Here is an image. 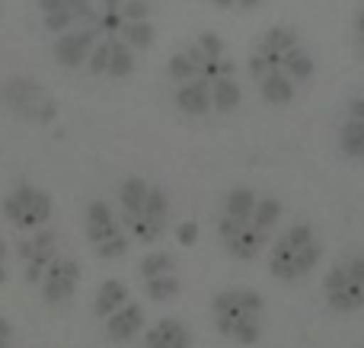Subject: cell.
Masks as SVG:
<instances>
[{"label":"cell","instance_id":"681fc988","mask_svg":"<svg viewBox=\"0 0 364 348\" xmlns=\"http://www.w3.org/2000/svg\"><path fill=\"white\" fill-rule=\"evenodd\" d=\"M361 348H364V345H361Z\"/></svg>","mask_w":364,"mask_h":348},{"label":"cell","instance_id":"83f0119b","mask_svg":"<svg viewBox=\"0 0 364 348\" xmlns=\"http://www.w3.org/2000/svg\"><path fill=\"white\" fill-rule=\"evenodd\" d=\"M109 61H112V38H100V42L93 45V51H90L87 70L90 74H106Z\"/></svg>","mask_w":364,"mask_h":348},{"label":"cell","instance_id":"1f68e13d","mask_svg":"<svg viewBox=\"0 0 364 348\" xmlns=\"http://www.w3.org/2000/svg\"><path fill=\"white\" fill-rule=\"evenodd\" d=\"M128 234L125 236H119V240H109V243H102V246H96V256L100 259H106V262H112V259H122V256L128 253Z\"/></svg>","mask_w":364,"mask_h":348},{"label":"cell","instance_id":"ac0fdd59","mask_svg":"<svg viewBox=\"0 0 364 348\" xmlns=\"http://www.w3.org/2000/svg\"><path fill=\"white\" fill-rule=\"evenodd\" d=\"M256 202L259 198L252 195L250 189H230L224 198V217H233V221H252V211H256Z\"/></svg>","mask_w":364,"mask_h":348},{"label":"cell","instance_id":"5b68a950","mask_svg":"<svg viewBox=\"0 0 364 348\" xmlns=\"http://www.w3.org/2000/svg\"><path fill=\"white\" fill-rule=\"evenodd\" d=\"M100 29L96 26H83L80 32H64L61 38L55 42V58L58 64H64V67H87L90 61V51H93V45L100 42Z\"/></svg>","mask_w":364,"mask_h":348},{"label":"cell","instance_id":"d4e9b609","mask_svg":"<svg viewBox=\"0 0 364 348\" xmlns=\"http://www.w3.org/2000/svg\"><path fill=\"white\" fill-rule=\"evenodd\" d=\"M134 70V55L122 38H112V61H109V77H128Z\"/></svg>","mask_w":364,"mask_h":348},{"label":"cell","instance_id":"b9f144b4","mask_svg":"<svg viewBox=\"0 0 364 348\" xmlns=\"http://www.w3.org/2000/svg\"><path fill=\"white\" fill-rule=\"evenodd\" d=\"M233 74H237L233 61H230V58H220V61H218V77H233Z\"/></svg>","mask_w":364,"mask_h":348},{"label":"cell","instance_id":"30bf717a","mask_svg":"<svg viewBox=\"0 0 364 348\" xmlns=\"http://www.w3.org/2000/svg\"><path fill=\"white\" fill-rule=\"evenodd\" d=\"M45 89H42V83H36L32 77H10V80L0 87V99H4V106H10L13 112H23V109H29L32 102H38V99H45Z\"/></svg>","mask_w":364,"mask_h":348},{"label":"cell","instance_id":"484cf974","mask_svg":"<svg viewBox=\"0 0 364 348\" xmlns=\"http://www.w3.org/2000/svg\"><path fill=\"white\" fill-rule=\"evenodd\" d=\"M342 141V151L348 153V157H364V121H346V128H342L339 134Z\"/></svg>","mask_w":364,"mask_h":348},{"label":"cell","instance_id":"5bb4252c","mask_svg":"<svg viewBox=\"0 0 364 348\" xmlns=\"http://www.w3.org/2000/svg\"><path fill=\"white\" fill-rule=\"evenodd\" d=\"M147 192H151V185H147L141 176H128L125 183H122V189H119L122 221L141 217V211H144V202H147Z\"/></svg>","mask_w":364,"mask_h":348},{"label":"cell","instance_id":"7a4b0ae2","mask_svg":"<svg viewBox=\"0 0 364 348\" xmlns=\"http://www.w3.org/2000/svg\"><path fill=\"white\" fill-rule=\"evenodd\" d=\"M320 259H323L320 240H314L304 249H294L284 243V236H278L269 253V272H272V278H278V281H297L314 272V268L320 266Z\"/></svg>","mask_w":364,"mask_h":348},{"label":"cell","instance_id":"9a60e30c","mask_svg":"<svg viewBox=\"0 0 364 348\" xmlns=\"http://www.w3.org/2000/svg\"><path fill=\"white\" fill-rule=\"evenodd\" d=\"M166 217H170V198L160 185H151L147 192V202H144V211H141V221H147L160 236L166 234Z\"/></svg>","mask_w":364,"mask_h":348},{"label":"cell","instance_id":"ab89813d","mask_svg":"<svg viewBox=\"0 0 364 348\" xmlns=\"http://www.w3.org/2000/svg\"><path fill=\"white\" fill-rule=\"evenodd\" d=\"M348 119H352V121H364V96H358V99L348 102Z\"/></svg>","mask_w":364,"mask_h":348},{"label":"cell","instance_id":"2e32d148","mask_svg":"<svg viewBox=\"0 0 364 348\" xmlns=\"http://www.w3.org/2000/svg\"><path fill=\"white\" fill-rule=\"evenodd\" d=\"M259 93L272 106H284V102L294 99V80L284 77V70H272L265 80H259Z\"/></svg>","mask_w":364,"mask_h":348},{"label":"cell","instance_id":"52a82bcc","mask_svg":"<svg viewBox=\"0 0 364 348\" xmlns=\"http://www.w3.org/2000/svg\"><path fill=\"white\" fill-rule=\"evenodd\" d=\"M102 323H106V336L112 339V342H132V339H138L141 332H144L147 313H144V307L141 304L128 300L119 313H112V317L102 320Z\"/></svg>","mask_w":364,"mask_h":348},{"label":"cell","instance_id":"603a6c76","mask_svg":"<svg viewBox=\"0 0 364 348\" xmlns=\"http://www.w3.org/2000/svg\"><path fill=\"white\" fill-rule=\"evenodd\" d=\"M282 202L278 198H259L256 202V211H252V227L262 230V234H272V227L278 224V217H282Z\"/></svg>","mask_w":364,"mask_h":348},{"label":"cell","instance_id":"cb8c5ba5","mask_svg":"<svg viewBox=\"0 0 364 348\" xmlns=\"http://www.w3.org/2000/svg\"><path fill=\"white\" fill-rule=\"evenodd\" d=\"M119 36L132 51H144V48H151V42H154V26L147 23V19L144 23H125Z\"/></svg>","mask_w":364,"mask_h":348},{"label":"cell","instance_id":"74e56055","mask_svg":"<svg viewBox=\"0 0 364 348\" xmlns=\"http://www.w3.org/2000/svg\"><path fill=\"white\" fill-rule=\"evenodd\" d=\"M346 268L352 272V278H358L361 285H364V256L358 253V256H348L346 259Z\"/></svg>","mask_w":364,"mask_h":348},{"label":"cell","instance_id":"9c48e42d","mask_svg":"<svg viewBox=\"0 0 364 348\" xmlns=\"http://www.w3.org/2000/svg\"><path fill=\"white\" fill-rule=\"evenodd\" d=\"M144 348H192V330L182 320H157L144 332Z\"/></svg>","mask_w":364,"mask_h":348},{"label":"cell","instance_id":"3957f363","mask_svg":"<svg viewBox=\"0 0 364 348\" xmlns=\"http://www.w3.org/2000/svg\"><path fill=\"white\" fill-rule=\"evenodd\" d=\"M323 294H326V304L336 313H355L364 307V285L358 278H352V272L346 268V262L333 266L323 278Z\"/></svg>","mask_w":364,"mask_h":348},{"label":"cell","instance_id":"7bdbcfd3","mask_svg":"<svg viewBox=\"0 0 364 348\" xmlns=\"http://www.w3.org/2000/svg\"><path fill=\"white\" fill-rule=\"evenodd\" d=\"M355 36H358V45L364 48V10L355 16Z\"/></svg>","mask_w":364,"mask_h":348},{"label":"cell","instance_id":"60d3db41","mask_svg":"<svg viewBox=\"0 0 364 348\" xmlns=\"http://www.w3.org/2000/svg\"><path fill=\"white\" fill-rule=\"evenodd\" d=\"M38 6H42V13L48 16V13H61V10H70L64 0H38Z\"/></svg>","mask_w":364,"mask_h":348},{"label":"cell","instance_id":"6da1fadb","mask_svg":"<svg viewBox=\"0 0 364 348\" xmlns=\"http://www.w3.org/2000/svg\"><path fill=\"white\" fill-rule=\"evenodd\" d=\"M262 310L265 298L252 288H227V291L214 294L211 313L214 326L224 339L237 345H256L262 336Z\"/></svg>","mask_w":364,"mask_h":348},{"label":"cell","instance_id":"8992f818","mask_svg":"<svg viewBox=\"0 0 364 348\" xmlns=\"http://www.w3.org/2000/svg\"><path fill=\"white\" fill-rule=\"evenodd\" d=\"M119 236H125V227H122V221L112 214V208H109L106 202H90L87 208V240L96 246H102V243L109 240H119Z\"/></svg>","mask_w":364,"mask_h":348},{"label":"cell","instance_id":"f546056e","mask_svg":"<svg viewBox=\"0 0 364 348\" xmlns=\"http://www.w3.org/2000/svg\"><path fill=\"white\" fill-rule=\"evenodd\" d=\"M119 16H122V23H144L151 16V4L147 0H125Z\"/></svg>","mask_w":364,"mask_h":348},{"label":"cell","instance_id":"f35d334b","mask_svg":"<svg viewBox=\"0 0 364 348\" xmlns=\"http://www.w3.org/2000/svg\"><path fill=\"white\" fill-rule=\"evenodd\" d=\"M10 339H13V323L6 317H0V348H10Z\"/></svg>","mask_w":364,"mask_h":348},{"label":"cell","instance_id":"4fadbf2b","mask_svg":"<svg viewBox=\"0 0 364 348\" xmlns=\"http://www.w3.org/2000/svg\"><path fill=\"white\" fill-rule=\"evenodd\" d=\"M269 243H272V234H262V230H256L250 224V227H243L237 236H233V240H227L224 249L230 256H237V259H256V256L262 253Z\"/></svg>","mask_w":364,"mask_h":348},{"label":"cell","instance_id":"f1b7e54d","mask_svg":"<svg viewBox=\"0 0 364 348\" xmlns=\"http://www.w3.org/2000/svg\"><path fill=\"white\" fill-rule=\"evenodd\" d=\"M166 70H170V77L176 83H188V80H195V77H198V67H195V64L188 61L182 51H176V55L170 58V67H166Z\"/></svg>","mask_w":364,"mask_h":348},{"label":"cell","instance_id":"d6a6232c","mask_svg":"<svg viewBox=\"0 0 364 348\" xmlns=\"http://www.w3.org/2000/svg\"><path fill=\"white\" fill-rule=\"evenodd\" d=\"M70 13H74L77 23H87V26L100 23V6H93L90 0H74V4H70Z\"/></svg>","mask_w":364,"mask_h":348},{"label":"cell","instance_id":"836d02e7","mask_svg":"<svg viewBox=\"0 0 364 348\" xmlns=\"http://www.w3.org/2000/svg\"><path fill=\"white\" fill-rule=\"evenodd\" d=\"M74 23H77V19H74V13H70V10L48 13V16H45V29H48V32H68Z\"/></svg>","mask_w":364,"mask_h":348},{"label":"cell","instance_id":"7c38bea8","mask_svg":"<svg viewBox=\"0 0 364 348\" xmlns=\"http://www.w3.org/2000/svg\"><path fill=\"white\" fill-rule=\"evenodd\" d=\"M176 106L186 115H205L208 109H211V83L201 80V77L182 83L176 89Z\"/></svg>","mask_w":364,"mask_h":348},{"label":"cell","instance_id":"d590c367","mask_svg":"<svg viewBox=\"0 0 364 348\" xmlns=\"http://www.w3.org/2000/svg\"><path fill=\"white\" fill-rule=\"evenodd\" d=\"M176 240L182 243V246H192V243L198 240V224H195V221H182L176 227Z\"/></svg>","mask_w":364,"mask_h":348},{"label":"cell","instance_id":"4dcf8cb0","mask_svg":"<svg viewBox=\"0 0 364 348\" xmlns=\"http://www.w3.org/2000/svg\"><path fill=\"white\" fill-rule=\"evenodd\" d=\"M198 48L205 51L208 61H220V58H224V42H220L218 32H201V36H198Z\"/></svg>","mask_w":364,"mask_h":348},{"label":"cell","instance_id":"ba28073f","mask_svg":"<svg viewBox=\"0 0 364 348\" xmlns=\"http://www.w3.org/2000/svg\"><path fill=\"white\" fill-rule=\"evenodd\" d=\"M13 195L19 198V205H23V227L19 230H42V224L51 217V198L45 195L42 189H36V185H16V192Z\"/></svg>","mask_w":364,"mask_h":348},{"label":"cell","instance_id":"ee69618b","mask_svg":"<svg viewBox=\"0 0 364 348\" xmlns=\"http://www.w3.org/2000/svg\"><path fill=\"white\" fill-rule=\"evenodd\" d=\"M259 4H262V0H237L240 10H252V6H259Z\"/></svg>","mask_w":364,"mask_h":348},{"label":"cell","instance_id":"7dc6e473","mask_svg":"<svg viewBox=\"0 0 364 348\" xmlns=\"http://www.w3.org/2000/svg\"><path fill=\"white\" fill-rule=\"evenodd\" d=\"M64 4H68V6H70V4H74V0H64Z\"/></svg>","mask_w":364,"mask_h":348},{"label":"cell","instance_id":"f6af8a7d","mask_svg":"<svg viewBox=\"0 0 364 348\" xmlns=\"http://www.w3.org/2000/svg\"><path fill=\"white\" fill-rule=\"evenodd\" d=\"M0 266H6V243H4V236H0Z\"/></svg>","mask_w":364,"mask_h":348},{"label":"cell","instance_id":"8d00e7d4","mask_svg":"<svg viewBox=\"0 0 364 348\" xmlns=\"http://www.w3.org/2000/svg\"><path fill=\"white\" fill-rule=\"evenodd\" d=\"M182 55H186L188 58V61H192L195 64V67H205V64H208V58H205V51H201L198 48V42H192V45H188V48H182Z\"/></svg>","mask_w":364,"mask_h":348},{"label":"cell","instance_id":"277c9868","mask_svg":"<svg viewBox=\"0 0 364 348\" xmlns=\"http://www.w3.org/2000/svg\"><path fill=\"white\" fill-rule=\"evenodd\" d=\"M77 281H80V266H77V259H70V256H55V262L45 268L42 281H38V285H42V300L48 307L68 304L77 291Z\"/></svg>","mask_w":364,"mask_h":348},{"label":"cell","instance_id":"4316f807","mask_svg":"<svg viewBox=\"0 0 364 348\" xmlns=\"http://www.w3.org/2000/svg\"><path fill=\"white\" fill-rule=\"evenodd\" d=\"M19 119L36 121V125H51V121L58 119V102L51 99V96H45V99L32 102L29 109H23V112H19Z\"/></svg>","mask_w":364,"mask_h":348},{"label":"cell","instance_id":"e575fe53","mask_svg":"<svg viewBox=\"0 0 364 348\" xmlns=\"http://www.w3.org/2000/svg\"><path fill=\"white\" fill-rule=\"evenodd\" d=\"M4 217H6V221H10V224H16V227H23V205H19V198L16 195H6L4 198Z\"/></svg>","mask_w":364,"mask_h":348},{"label":"cell","instance_id":"c3c4849f","mask_svg":"<svg viewBox=\"0 0 364 348\" xmlns=\"http://www.w3.org/2000/svg\"><path fill=\"white\" fill-rule=\"evenodd\" d=\"M361 51H364V48H361Z\"/></svg>","mask_w":364,"mask_h":348},{"label":"cell","instance_id":"e0dca14e","mask_svg":"<svg viewBox=\"0 0 364 348\" xmlns=\"http://www.w3.org/2000/svg\"><path fill=\"white\" fill-rule=\"evenodd\" d=\"M282 70H284V77H291L294 83H304L314 77L316 64H314V58H310V51H304L301 45H297V48L282 55Z\"/></svg>","mask_w":364,"mask_h":348},{"label":"cell","instance_id":"7402d4cb","mask_svg":"<svg viewBox=\"0 0 364 348\" xmlns=\"http://www.w3.org/2000/svg\"><path fill=\"white\" fill-rule=\"evenodd\" d=\"M141 278H160V275H176V259H173V253H164V249H157V253H147L144 259H141L138 266Z\"/></svg>","mask_w":364,"mask_h":348},{"label":"cell","instance_id":"8fae6325","mask_svg":"<svg viewBox=\"0 0 364 348\" xmlns=\"http://www.w3.org/2000/svg\"><path fill=\"white\" fill-rule=\"evenodd\" d=\"M128 288H125V281H119V278H106L100 288H96V298H93V313L100 320H109L112 313H119L122 307L128 304Z\"/></svg>","mask_w":364,"mask_h":348},{"label":"cell","instance_id":"ffe728a7","mask_svg":"<svg viewBox=\"0 0 364 348\" xmlns=\"http://www.w3.org/2000/svg\"><path fill=\"white\" fill-rule=\"evenodd\" d=\"M291 48H297V32L291 29V26H272L262 36L256 51H262V55H284V51H291Z\"/></svg>","mask_w":364,"mask_h":348},{"label":"cell","instance_id":"bcb514c9","mask_svg":"<svg viewBox=\"0 0 364 348\" xmlns=\"http://www.w3.org/2000/svg\"><path fill=\"white\" fill-rule=\"evenodd\" d=\"M214 6H237V0H211Z\"/></svg>","mask_w":364,"mask_h":348},{"label":"cell","instance_id":"d6986e66","mask_svg":"<svg viewBox=\"0 0 364 348\" xmlns=\"http://www.w3.org/2000/svg\"><path fill=\"white\" fill-rule=\"evenodd\" d=\"M240 106V83L233 77H218L211 80V109L218 112H233Z\"/></svg>","mask_w":364,"mask_h":348},{"label":"cell","instance_id":"44dd1931","mask_svg":"<svg viewBox=\"0 0 364 348\" xmlns=\"http://www.w3.org/2000/svg\"><path fill=\"white\" fill-rule=\"evenodd\" d=\"M144 294L157 304H170L182 294V278L179 275H160V278H147L144 281Z\"/></svg>","mask_w":364,"mask_h":348}]
</instances>
